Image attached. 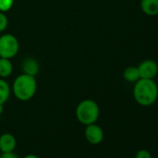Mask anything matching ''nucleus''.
I'll return each mask as SVG.
<instances>
[{"instance_id": "11", "label": "nucleus", "mask_w": 158, "mask_h": 158, "mask_svg": "<svg viewBox=\"0 0 158 158\" xmlns=\"http://www.w3.org/2000/svg\"><path fill=\"white\" fill-rule=\"evenodd\" d=\"M13 66L10 59L0 58V77L6 78L12 73Z\"/></svg>"}, {"instance_id": "15", "label": "nucleus", "mask_w": 158, "mask_h": 158, "mask_svg": "<svg viewBox=\"0 0 158 158\" xmlns=\"http://www.w3.org/2000/svg\"><path fill=\"white\" fill-rule=\"evenodd\" d=\"M135 158H152V155H151V152L148 150L141 149V150H139L136 152Z\"/></svg>"}, {"instance_id": "10", "label": "nucleus", "mask_w": 158, "mask_h": 158, "mask_svg": "<svg viewBox=\"0 0 158 158\" xmlns=\"http://www.w3.org/2000/svg\"><path fill=\"white\" fill-rule=\"evenodd\" d=\"M23 68L24 70V73H27V74H30V75H33L35 76L38 71H39V65H38V62L34 60V59H26L23 64Z\"/></svg>"}, {"instance_id": "19", "label": "nucleus", "mask_w": 158, "mask_h": 158, "mask_svg": "<svg viewBox=\"0 0 158 158\" xmlns=\"http://www.w3.org/2000/svg\"></svg>"}, {"instance_id": "8", "label": "nucleus", "mask_w": 158, "mask_h": 158, "mask_svg": "<svg viewBox=\"0 0 158 158\" xmlns=\"http://www.w3.org/2000/svg\"><path fill=\"white\" fill-rule=\"evenodd\" d=\"M140 9L148 16L158 15V0H141Z\"/></svg>"}, {"instance_id": "13", "label": "nucleus", "mask_w": 158, "mask_h": 158, "mask_svg": "<svg viewBox=\"0 0 158 158\" xmlns=\"http://www.w3.org/2000/svg\"><path fill=\"white\" fill-rule=\"evenodd\" d=\"M14 3V0H0V11L6 12L9 11Z\"/></svg>"}, {"instance_id": "7", "label": "nucleus", "mask_w": 158, "mask_h": 158, "mask_svg": "<svg viewBox=\"0 0 158 158\" xmlns=\"http://www.w3.org/2000/svg\"><path fill=\"white\" fill-rule=\"evenodd\" d=\"M17 146L16 138L10 133H4L0 136V151L1 152H14Z\"/></svg>"}, {"instance_id": "14", "label": "nucleus", "mask_w": 158, "mask_h": 158, "mask_svg": "<svg viewBox=\"0 0 158 158\" xmlns=\"http://www.w3.org/2000/svg\"><path fill=\"white\" fill-rule=\"evenodd\" d=\"M8 23H9V21H8L7 16L5 15L4 12L0 11V33L6 30V28L8 27Z\"/></svg>"}, {"instance_id": "18", "label": "nucleus", "mask_w": 158, "mask_h": 158, "mask_svg": "<svg viewBox=\"0 0 158 158\" xmlns=\"http://www.w3.org/2000/svg\"><path fill=\"white\" fill-rule=\"evenodd\" d=\"M2 113H3V105L0 104V115H1Z\"/></svg>"}, {"instance_id": "4", "label": "nucleus", "mask_w": 158, "mask_h": 158, "mask_svg": "<svg viewBox=\"0 0 158 158\" xmlns=\"http://www.w3.org/2000/svg\"><path fill=\"white\" fill-rule=\"evenodd\" d=\"M19 41L13 35L6 34L0 36V58L11 59L19 51Z\"/></svg>"}, {"instance_id": "3", "label": "nucleus", "mask_w": 158, "mask_h": 158, "mask_svg": "<svg viewBox=\"0 0 158 158\" xmlns=\"http://www.w3.org/2000/svg\"><path fill=\"white\" fill-rule=\"evenodd\" d=\"M75 115L77 120L85 126L94 124L99 119L100 107L93 100H84L77 105Z\"/></svg>"}, {"instance_id": "17", "label": "nucleus", "mask_w": 158, "mask_h": 158, "mask_svg": "<svg viewBox=\"0 0 158 158\" xmlns=\"http://www.w3.org/2000/svg\"><path fill=\"white\" fill-rule=\"evenodd\" d=\"M23 158H39L37 155H35V154H33V153H30V154H27V155H25Z\"/></svg>"}, {"instance_id": "12", "label": "nucleus", "mask_w": 158, "mask_h": 158, "mask_svg": "<svg viewBox=\"0 0 158 158\" xmlns=\"http://www.w3.org/2000/svg\"><path fill=\"white\" fill-rule=\"evenodd\" d=\"M10 95V87L4 79L0 78V104L3 105L9 100Z\"/></svg>"}, {"instance_id": "9", "label": "nucleus", "mask_w": 158, "mask_h": 158, "mask_svg": "<svg viewBox=\"0 0 158 158\" xmlns=\"http://www.w3.org/2000/svg\"><path fill=\"white\" fill-rule=\"evenodd\" d=\"M123 77L125 78V80L127 81V82H130V83L137 82L140 78L138 67H135V66L127 67L125 69L124 73H123Z\"/></svg>"}, {"instance_id": "6", "label": "nucleus", "mask_w": 158, "mask_h": 158, "mask_svg": "<svg viewBox=\"0 0 158 158\" xmlns=\"http://www.w3.org/2000/svg\"><path fill=\"white\" fill-rule=\"evenodd\" d=\"M140 78L153 79L158 73V64L152 60H145L138 66Z\"/></svg>"}, {"instance_id": "16", "label": "nucleus", "mask_w": 158, "mask_h": 158, "mask_svg": "<svg viewBox=\"0 0 158 158\" xmlns=\"http://www.w3.org/2000/svg\"><path fill=\"white\" fill-rule=\"evenodd\" d=\"M0 158H20L14 152H2L0 155Z\"/></svg>"}, {"instance_id": "5", "label": "nucleus", "mask_w": 158, "mask_h": 158, "mask_svg": "<svg viewBox=\"0 0 158 158\" xmlns=\"http://www.w3.org/2000/svg\"><path fill=\"white\" fill-rule=\"evenodd\" d=\"M85 137L88 142L93 145H97V144H100L103 140L104 133H103L102 128L94 123V124L86 126Z\"/></svg>"}, {"instance_id": "1", "label": "nucleus", "mask_w": 158, "mask_h": 158, "mask_svg": "<svg viewBox=\"0 0 158 158\" xmlns=\"http://www.w3.org/2000/svg\"><path fill=\"white\" fill-rule=\"evenodd\" d=\"M133 96L141 106L152 105L158 98V87L153 79L139 78L133 88Z\"/></svg>"}, {"instance_id": "2", "label": "nucleus", "mask_w": 158, "mask_h": 158, "mask_svg": "<svg viewBox=\"0 0 158 158\" xmlns=\"http://www.w3.org/2000/svg\"><path fill=\"white\" fill-rule=\"evenodd\" d=\"M37 89V83L35 77L27 73L19 75L13 83L12 91L15 97L22 102H27L31 100Z\"/></svg>"}]
</instances>
